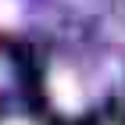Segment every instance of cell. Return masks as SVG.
<instances>
[{
    "label": "cell",
    "mask_w": 125,
    "mask_h": 125,
    "mask_svg": "<svg viewBox=\"0 0 125 125\" xmlns=\"http://www.w3.org/2000/svg\"><path fill=\"white\" fill-rule=\"evenodd\" d=\"M50 93H54L57 107H64V111H75L79 107V86H75V79L68 72H54L50 75Z\"/></svg>",
    "instance_id": "obj_1"
},
{
    "label": "cell",
    "mask_w": 125,
    "mask_h": 125,
    "mask_svg": "<svg viewBox=\"0 0 125 125\" xmlns=\"http://www.w3.org/2000/svg\"><path fill=\"white\" fill-rule=\"evenodd\" d=\"M18 18V0H0V25H11Z\"/></svg>",
    "instance_id": "obj_2"
}]
</instances>
